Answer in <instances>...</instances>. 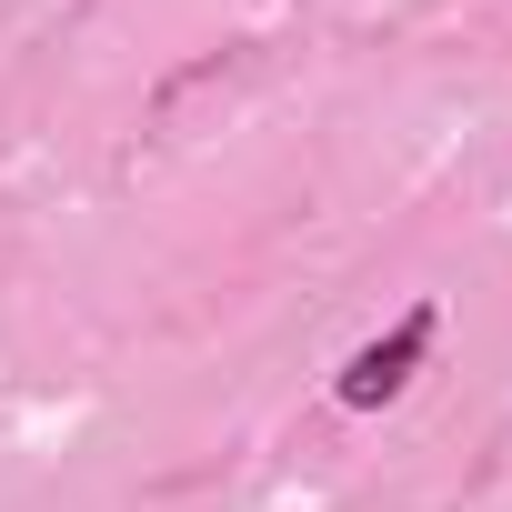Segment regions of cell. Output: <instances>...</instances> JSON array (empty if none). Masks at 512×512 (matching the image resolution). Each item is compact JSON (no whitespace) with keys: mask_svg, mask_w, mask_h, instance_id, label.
<instances>
[{"mask_svg":"<svg viewBox=\"0 0 512 512\" xmlns=\"http://www.w3.org/2000/svg\"><path fill=\"white\" fill-rule=\"evenodd\" d=\"M422 352H432V302H412V312H402V322H392L382 342H362V352L342 362L332 402H342V412H382V402H392V392H402V382L422 372Z\"/></svg>","mask_w":512,"mask_h":512,"instance_id":"6da1fadb","label":"cell"}]
</instances>
